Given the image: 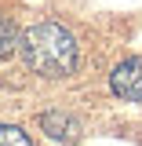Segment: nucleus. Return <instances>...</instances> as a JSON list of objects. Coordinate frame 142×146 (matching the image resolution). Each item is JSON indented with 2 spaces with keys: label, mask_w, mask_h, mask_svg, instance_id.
<instances>
[{
  "label": "nucleus",
  "mask_w": 142,
  "mask_h": 146,
  "mask_svg": "<svg viewBox=\"0 0 142 146\" xmlns=\"http://www.w3.org/2000/svg\"><path fill=\"white\" fill-rule=\"evenodd\" d=\"M18 51H22V62H26V70H33L36 77H44V80H62V77H69L77 70V36L62 26V22H36L29 26L26 33H22V44H18Z\"/></svg>",
  "instance_id": "obj_1"
},
{
  "label": "nucleus",
  "mask_w": 142,
  "mask_h": 146,
  "mask_svg": "<svg viewBox=\"0 0 142 146\" xmlns=\"http://www.w3.org/2000/svg\"><path fill=\"white\" fill-rule=\"evenodd\" d=\"M40 131L58 146H77L84 139V124H80V117H73L69 110H44L40 113Z\"/></svg>",
  "instance_id": "obj_2"
},
{
  "label": "nucleus",
  "mask_w": 142,
  "mask_h": 146,
  "mask_svg": "<svg viewBox=\"0 0 142 146\" xmlns=\"http://www.w3.org/2000/svg\"><path fill=\"white\" fill-rule=\"evenodd\" d=\"M109 88L124 102H142V55L120 58L109 73Z\"/></svg>",
  "instance_id": "obj_3"
},
{
  "label": "nucleus",
  "mask_w": 142,
  "mask_h": 146,
  "mask_svg": "<svg viewBox=\"0 0 142 146\" xmlns=\"http://www.w3.org/2000/svg\"><path fill=\"white\" fill-rule=\"evenodd\" d=\"M18 44H22V33L15 29V22L0 11V58L15 55V51H18Z\"/></svg>",
  "instance_id": "obj_4"
},
{
  "label": "nucleus",
  "mask_w": 142,
  "mask_h": 146,
  "mask_svg": "<svg viewBox=\"0 0 142 146\" xmlns=\"http://www.w3.org/2000/svg\"><path fill=\"white\" fill-rule=\"evenodd\" d=\"M0 146H33V139L18 124H0Z\"/></svg>",
  "instance_id": "obj_5"
}]
</instances>
